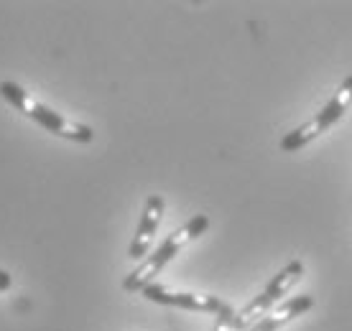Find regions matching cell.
I'll list each match as a JSON object with an SVG mask.
<instances>
[{"instance_id":"7a4b0ae2","label":"cell","mask_w":352,"mask_h":331,"mask_svg":"<svg viewBox=\"0 0 352 331\" xmlns=\"http://www.w3.org/2000/svg\"><path fill=\"white\" fill-rule=\"evenodd\" d=\"M207 227H210L207 214H197V217L189 219L184 227H179L176 232H171V235L159 244V250H156L153 255H148V258H146V260H143L141 265L123 280L125 290H143L146 286H151V280L156 278L168 262L174 260L176 253H179L186 242H192V240H197L199 235H204Z\"/></svg>"},{"instance_id":"9c48e42d","label":"cell","mask_w":352,"mask_h":331,"mask_svg":"<svg viewBox=\"0 0 352 331\" xmlns=\"http://www.w3.org/2000/svg\"><path fill=\"white\" fill-rule=\"evenodd\" d=\"M10 286H13V278H10V273L8 271H0V293H3V290H8Z\"/></svg>"},{"instance_id":"277c9868","label":"cell","mask_w":352,"mask_h":331,"mask_svg":"<svg viewBox=\"0 0 352 331\" xmlns=\"http://www.w3.org/2000/svg\"><path fill=\"white\" fill-rule=\"evenodd\" d=\"M301 273H304V262L291 260L289 265L278 273V275H273V280L265 286L263 293L253 298L243 311H238V316H235V331H245L248 326H250V323H256L261 316L271 314V306L278 304L281 296H286V290H289V288L301 278Z\"/></svg>"},{"instance_id":"6da1fadb","label":"cell","mask_w":352,"mask_h":331,"mask_svg":"<svg viewBox=\"0 0 352 331\" xmlns=\"http://www.w3.org/2000/svg\"><path fill=\"white\" fill-rule=\"evenodd\" d=\"M0 97L16 107L18 113H23L26 117H31L34 122H38L41 128H46L49 133L59 135V138L74 140V143H92L95 133L87 125H80V122L64 117L62 113H56L52 107H46L44 102H38L28 95L23 87H18L16 82H3L0 84Z\"/></svg>"},{"instance_id":"8992f818","label":"cell","mask_w":352,"mask_h":331,"mask_svg":"<svg viewBox=\"0 0 352 331\" xmlns=\"http://www.w3.org/2000/svg\"><path fill=\"white\" fill-rule=\"evenodd\" d=\"M164 199L161 196H151L146 201V207H143V214H141V225H138V232L133 237L131 242V258L133 260H141L143 255H148L151 250V242H153V237H156V229L161 225V217H164Z\"/></svg>"},{"instance_id":"5b68a950","label":"cell","mask_w":352,"mask_h":331,"mask_svg":"<svg viewBox=\"0 0 352 331\" xmlns=\"http://www.w3.org/2000/svg\"><path fill=\"white\" fill-rule=\"evenodd\" d=\"M143 296L153 301V304L176 306V308H186V311H204V314H220L225 308V301L217 296H199V293H182V290H168L166 286L151 283L141 290Z\"/></svg>"},{"instance_id":"ba28073f","label":"cell","mask_w":352,"mask_h":331,"mask_svg":"<svg viewBox=\"0 0 352 331\" xmlns=\"http://www.w3.org/2000/svg\"><path fill=\"white\" fill-rule=\"evenodd\" d=\"M235 316L238 311L232 306H225L220 314H217V323H214V331H235Z\"/></svg>"},{"instance_id":"52a82bcc","label":"cell","mask_w":352,"mask_h":331,"mask_svg":"<svg viewBox=\"0 0 352 331\" xmlns=\"http://www.w3.org/2000/svg\"><path fill=\"white\" fill-rule=\"evenodd\" d=\"M311 306H314V298L311 296L291 298L289 304H283L281 308H276V311H271V314L261 316V319H258L256 323H250L245 331H278L283 323H289L291 319L301 316L304 311H309Z\"/></svg>"},{"instance_id":"3957f363","label":"cell","mask_w":352,"mask_h":331,"mask_svg":"<svg viewBox=\"0 0 352 331\" xmlns=\"http://www.w3.org/2000/svg\"><path fill=\"white\" fill-rule=\"evenodd\" d=\"M350 102H352V74L344 79L342 87L332 95V100L322 107V113L314 115V120L307 122V125H301L299 130L289 133V135L281 140V148L286 150V153L304 148V146H307V143H311L317 135H322V133L329 130V128H332V125H335V122L340 120L344 113H347Z\"/></svg>"}]
</instances>
